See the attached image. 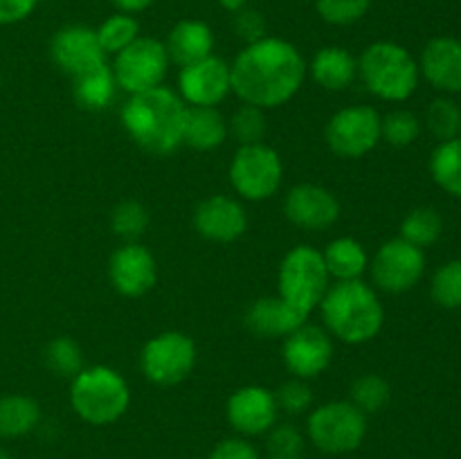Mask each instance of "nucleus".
<instances>
[{
	"instance_id": "16",
	"label": "nucleus",
	"mask_w": 461,
	"mask_h": 459,
	"mask_svg": "<svg viewBox=\"0 0 461 459\" xmlns=\"http://www.w3.org/2000/svg\"><path fill=\"white\" fill-rule=\"evenodd\" d=\"M50 58L72 79L106 63V52L99 45L97 32L86 25H66L54 32L50 40Z\"/></svg>"
},
{
	"instance_id": "42",
	"label": "nucleus",
	"mask_w": 461,
	"mask_h": 459,
	"mask_svg": "<svg viewBox=\"0 0 461 459\" xmlns=\"http://www.w3.org/2000/svg\"><path fill=\"white\" fill-rule=\"evenodd\" d=\"M39 0H0V25H16L32 16Z\"/></svg>"
},
{
	"instance_id": "32",
	"label": "nucleus",
	"mask_w": 461,
	"mask_h": 459,
	"mask_svg": "<svg viewBox=\"0 0 461 459\" xmlns=\"http://www.w3.org/2000/svg\"><path fill=\"white\" fill-rule=\"evenodd\" d=\"M99 45L106 54H117L129 48L135 39H140V22L135 21L133 14H113L102 25L97 27Z\"/></svg>"
},
{
	"instance_id": "33",
	"label": "nucleus",
	"mask_w": 461,
	"mask_h": 459,
	"mask_svg": "<svg viewBox=\"0 0 461 459\" xmlns=\"http://www.w3.org/2000/svg\"><path fill=\"white\" fill-rule=\"evenodd\" d=\"M419 133H421V124L414 112L399 108L381 117V140H385L390 147H410L419 138Z\"/></svg>"
},
{
	"instance_id": "2",
	"label": "nucleus",
	"mask_w": 461,
	"mask_h": 459,
	"mask_svg": "<svg viewBox=\"0 0 461 459\" xmlns=\"http://www.w3.org/2000/svg\"><path fill=\"white\" fill-rule=\"evenodd\" d=\"M187 104L171 88L144 90L131 94L122 106L120 120L129 138L153 156H169L183 144Z\"/></svg>"
},
{
	"instance_id": "20",
	"label": "nucleus",
	"mask_w": 461,
	"mask_h": 459,
	"mask_svg": "<svg viewBox=\"0 0 461 459\" xmlns=\"http://www.w3.org/2000/svg\"><path fill=\"white\" fill-rule=\"evenodd\" d=\"M419 72L441 93H461V40L453 36L428 40L419 61Z\"/></svg>"
},
{
	"instance_id": "47",
	"label": "nucleus",
	"mask_w": 461,
	"mask_h": 459,
	"mask_svg": "<svg viewBox=\"0 0 461 459\" xmlns=\"http://www.w3.org/2000/svg\"><path fill=\"white\" fill-rule=\"evenodd\" d=\"M0 86H3V72H0Z\"/></svg>"
},
{
	"instance_id": "45",
	"label": "nucleus",
	"mask_w": 461,
	"mask_h": 459,
	"mask_svg": "<svg viewBox=\"0 0 461 459\" xmlns=\"http://www.w3.org/2000/svg\"><path fill=\"white\" fill-rule=\"evenodd\" d=\"M219 3H221V7H223V9L237 14V12H241V9H246L250 0H219Z\"/></svg>"
},
{
	"instance_id": "5",
	"label": "nucleus",
	"mask_w": 461,
	"mask_h": 459,
	"mask_svg": "<svg viewBox=\"0 0 461 459\" xmlns=\"http://www.w3.org/2000/svg\"><path fill=\"white\" fill-rule=\"evenodd\" d=\"M70 405L81 421L90 426H111L129 410V382L117 369L106 364L84 367L72 378Z\"/></svg>"
},
{
	"instance_id": "10",
	"label": "nucleus",
	"mask_w": 461,
	"mask_h": 459,
	"mask_svg": "<svg viewBox=\"0 0 461 459\" xmlns=\"http://www.w3.org/2000/svg\"><path fill=\"white\" fill-rule=\"evenodd\" d=\"M171 61L162 40L153 36H140L129 48L115 54L113 75H115L117 88L129 94L144 93L162 86Z\"/></svg>"
},
{
	"instance_id": "6",
	"label": "nucleus",
	"mask_w": 461,
	"mask_h": 459,
	"mask_svg": "<svg viewBox=\"0 0 461 459\" xmlns=\"http://www.w3.org/2000/svg\"><path fill=\"white\" fill-rule=\"evenodd\" d=\"M329 282L331 277L324 266L322 250L313 246H295L279 264L277 295L300 313L311 315L331 286Z\"/></svg>"
},
{
	"instance_id": "21",
	"label": "nucleus",
	"mask_w": 461,
	"mask_h": 459,
	"mask_svg": "<svg viewBox=\"0 0 461 459\" xmlns=\"http://www.w3.org/2000/svg\"><path fill=\"white\" fill-rule=\"evenodd\" d=\"M309 315L300 313L297 309H293L288 302H284L279 295L273 297H259V300L252 302L246 310V322L248 331L255 333L257 338H288L295 328H300L302 324H306Z\"/></svg>"
},
{
	"instance_id": "24",
	"label": "nucleus",
	"mask_w": 461,
	"mask_h": 459,
	"mask_svg": "<svg viewBox=\"0 0 461 459\" xmlns=\"http://www.w3.org/2000/svg\"><path fill=\"white\" fill-rule=\"evenodd\" d=\"M311 76L318 86L324 90H347L358 76V58L349 52L347 48H338V45H329L315 52L313 61L309 66Z\"/></svg>"
},
{
	"instance_id": "14",
	"label": "nucleus",
	"mask_w": 461,
	"mask_h": 459,
	"mask_svg": "<svg viewBox=\"0 0 461 459\" xmlns=\"http://www.w3.org/2000/svg\"><path fill=\"white\" fill-rule=\"evenodd\" d=\"M230 93H232L230 66L221 57L210 54L192 66L180 68L178 94L187 106L216 108Z\"/></svg>"
},
{
	"instance_id": "19",
	"label": "nucleus",
	"mask_w": 461,
	"mask_h": 459,
	"mask_svg": "<svg viewBox=\"0 0 461 459\" xmlns=\"http://www.w3.org/2000/svg\"><path fill=\"white\" fill-rule=\"evenodd\" d=\"M194 230L207 241L232 243L246 234L248 214L237 198L214 194L194 210Z\"/></svg>"
},
{
	"instance_id": "30",
	"label": "nucleus",
	"mask_w": 461,
	"mask_h": 459,
	"mask_svg": "<svg viewBox=\"0 0 461 459\" xmlns=\"http://www.w3.org/2000/svg\"><path fill=\"white\" fill-rule=\"evenodd\" d=\"M441 230H444V220L439 212L432 207H417L401 223V238L423 250L441 237Z\"/></svg>"
},
{
	"instance_id": "1",
	"label": "nucleus",
	"mask_w": 461,
	"mask_h": 459,
	"mask_svg": "<svg viewBox=\"0 0 461 459\" xmlns=\"http://www.w3.org/2000/svg\"><path fill=\"white\" fill-rule=\"evenodd\" d=\"M304 57L291 40L277 36L248 43L230 66L232 93L243 104L270 111L291 102L304 86Z\"/></svg>"
},
{
	"instance_id": "3",
	"label": "nucleus",
	"mask_w": 461,
	"mask_h": 459,
	"mask_svg": "<svg viewBox=\"0 0 461 459\" xmlns=\"http://www.w3.org/2000/svg\"><path fill=\"white\" fill-rule=\"evenodd\" d=\"M324 327L345 345H365L381 333L385 310L376 291L363 279L336 282L320 302Z\"/></svg>"
},
{
	"instance_id": "11",
	"label": "nucleus",
	"mask_w": 461,
	"mask_h": 459,
	"mask_svg": "<svg viewBox=\"0 0 461 459\" xmlns=\"http://www.w3.org/2000/svg\"><path fill=\"white\" fill-rule=\"evenodd\" d=\"M329 148L342 160H358L381 142V115L372 106H345L333 112L324 130Z\"/></svg>"
},
{
	"instance_id": "23",
	"label": "nucleus",
	"mask_w": 461,
	"mask_h": 459,
	"mask_svg": "<svg viewBox=\"0 0 461 459\" xmlns=\"http://www.w3.org/2000/svg\"><path fill=\"white\" fill-rule=\"evenodd\" d=\"M230 126L219 108L187 106L183 124V144L194 151H214L228 140Z\"/></svg>"
},
{
	"instance_id": "18",
	"label": "nucleus",
	"mask_w": 461,
	"mask_h": 459,
	"mask_svg": "<svg viewBox=\"0 0 461 459\" xmlns=\"http://www.w3.org/2000/svg\"><path fill=\"white\" fill-rule=\"evenodd\" d=\"M228 421L239 435L243 436H259L266 435L277 423V400L275 392L266 390L261 385H246L232 392L228 399Z\"/></svg>"
},
{
	"instance_id": "46",
	"label": "nucleus",
	"mask_w": 461,
	"mask_h": 459,
	"mask_svg": "<svg viewBox=\"0 0 461 459\" xmlns=\"http://www.w3.org/2000/svg\"><path fill=\"white\" fill-rule=\"evenodd\" d=\"M0 459H12V454H9L5 448H0Z\"/></svg>"
},
{
	"instance_id": "39",
	"label": "nucleus",
	"mask_w": 461,
	"mask_h": 459,
	"mask_svg": "<svg viewBox=\"0 0 461 459\" xmlns=\"http://www.w3.org/2000/svg\"><path fill=\"white\" fill-rule=\"evenodd\" d=\"M275 400H277V408L284 410V412L302 414L313 405V392H311L306 381L293 378V381L279 385V390L275 392Z\"/></svg>"
},
{
	"instance_id": "27",
	"label": "nucleus",
	"mask_w": 461,
	"mask_h": 459,
	"mask_svg": "<svg viewBox=\"0 0 461 459\" xmlns=\"http://www.w3.org/2000/svg\"><path fill=\"white\" fill-rule=\"evenodd\" d=\"M41 408L32 396H0V439H18L39 426Z\"/></svg>"
},
{
	"instance_id": "7",
	"label": "nucleus",
	"mask_w": 461,
	"mask_h": 459,
	"mask_svg": "<svg viewBox=\"0 0 461 459\" xmlns=\"http://www.w3.org/2000/svg\"><path fill=\"white\" fill-rule=\"evenodd\" d=\"M311 444L327 454H345L360 448L367 435V414L351 400H329L309 414Z\"/></svg>"
},
{
	"instance_id": "29",
	"label": "nucleus",
	"mask_w": 461,
	"mask_h": 459,
	"mask_svg": "<svg viewBox=\"0 0 461 459\" xmlns=\"http://www.w3.org/2000/svg\"><path fill=\"white\" fill-rule=\"evenodd\" d=\"M45 367L59 378H75L84 369V351L79 342L70 336H59L45 346Z\"/></svg>"
},
{
	"instance_id": "36",
	"label": "nucleus",
	"mask_w": 461,
	"mask_h": 459,
	"mask_svg": "<svg viewBox=\"0 0 461 459\" xmlns=\"http://www.w3.org/2000/svg\"><path fill=\"white\" fill-rule=\"evenodd\" d=\"M426 122H428V129L432 130V135L446 142V140H453L459 138V130H461V108L453 99H435L430 104L426 112Z\"/></svg>"
},
{
	"instance_id": "43",
	"label": "nucleus",
	"mask_w": 461,
	"mask_h": 459,
	"mask_svg": "<svg viewBox=\"0 0 461 459\" xmlns=\"http://www.w3.org/2000/svg\"><path fill=\"white\" fill-rule=\"evenodd\" d=\"M210 459H259V454L246 439H225L216 446Z\"/></svg>"
},
{
	"instance_id": "40",
	"label": "nucleus",
	"mask_w": 461,
	"mask_h": 459,
	"mask_svg": "<svg viewBox=\"0 0 461 459\" xmlns=\"http://www.w3.org/2000/svg\"><path fill=\"white\" fill-rule=\"evenodd\" d=\"M304 448V436L295 426H277L270 430L268 450L273 459H297Z\"/></svg>"
},
{
	"instance_id": "22",
	"label": "nucleus",
	"mask_w": 461,
	"mask_h": 459,
	"mask_svg": "<svg viewBox=\"0 0 461 459\" xmlns=\"http://www.w3.org/2000/svg\"><path fill=\"white\" fill-rule=\"evenodd\" d=\"M165 48L171 63L180 68L192 66V63L214 54L212 52L214 50V32L207 22L185 18L171 27Z\"/></svg>"
},
{
	"instance_id": "37",
	"label": "nucleus",
	"mask_w": 461,
	"mask_h": 459,
	"mask_svg": "<svg viewBox=\"0 0 461 459\" xmlns=\"http://www.w3.org/2000/svg\"><path fill=\"white\" fill-rule=\"evenodd\" d=\"M372 7V0H315V12L329 25H354Z\"/></svg>"
},
{
	"instance_id": "26",
	"label": "nucleus",
	"mask_w": 461,
	"mask_h": 459,
	"mask_svg": "<svg viewBox=\"0 0 461 459\" xmlns=\"http://www.w3.org/2000/svg\"><path fill=\"white\" fill-rule=\"evenodd\" d=\"M115 90L117 81L108 63H102V66L75 76V86H72L75 102L86 111H104L111 106L115 99Z\"/></svg>"
},
{
	"instance_id": "34",
	"label": "nucleus",
	"mask_w": 461,
	"mask_h": 459,
	"mask_svg": "<svg viewBox=\"0 0 461 459\" xmlns=\"http://www.w3.org/2000/svg\"><path fill=\"white\" fill-rule=\"evenodd\" d=\"M111 228L117 237L126 238V241H135L149 228L147 207L138 201L120 202V205H115V210L111 214Z\"/></svg>"
},
{
	"instance_id": "28",
	"label": "nucleus",
	"mask_w": 461,
	"mask_h": 459,
	"mask_svg": "<svg viewBox=\"0 0 461 459\" xmlns=\"http://www.w3.org/2000/svg\"><path fill=\"white\" fill-rule=\"evenodd\" d=\"M430 174L446 194L461 198V135L446 140L432 151Z\"/></svg>"
},
{
	"instance_id": "31",
	"label": "nucleus",
	"mask_w": 461,
	"mask_h": 459,
	"mask_svg": "<svg viewBox=\"0 0 461 459\" xmlns=\"http://www.w3.org/2000/svg\"><path fill=\"white\" fill-rule=\"evenodd\" d=\"M392 399L390 382L378 374H363L349 387V400L365 414L381 412Z\"/></svg>"
},
{
	"instance_id": "4",
	"label": "nucleus",
	"mask_w": 461,
	"mask_h": 459,
	"mask_svg": "<svg viewBox=\"0 0 461 459\" xmlns=\"http://www.w3.org/2000/svg\"><path fill=\"white\" fill-rule=\"evenodd\" d=\"M417 58L394 40H376L358 57V76L365 88L383 102H405L419 86Z\"/></svg>"
},
{
	"instance_id": "12",
	"label": "nucleus",
	"mask_w": 461,
	"mask_h": 459,
	"mask_svg": "<svg viewBox=\"0 0 461 459\" xmlns=\"http://www.w3.org/2000/svg\"><path fill=\"white\" fill-rule=\"evenodd\" d=\"M426 273V255L405 238H390L372 261V279L381 291L399 295L412 291Z\"/></svg>"
},
{
	"instance_id": "41",
	"label": "nucleus",
	"mask_w": 461,
	"mask_h": 459,
	"mask_svg": "<svg viewBox=\"0 0 461 459\" xmlns=\"http://www.w3.org/2000/svg\"><path fill=\"white\" fill-rule=\"evenodd\" d=\"M234 30L248 43H255V40L264 39L266 36V21L257 9H241L237 12V18H234Z\"/></svg>"
},
{
	"instance_id": "9",
	"label": "nucleus",
	"mask_w": 461,
	"mask_h": 459,
	"mask_svg": "<svg viewBox=\"0 0 461 459\" xmlns=\"http://www.w3.org/2000/svg\"><path fill=\"white\" fill-rule=\"evenodd\" d=\"M196 367V342L183 331H162L147 340L140 354V369L153 385L174 387Z\"/></svg>"
},
{
	"instance_id": "38",
	"label": "nucleus",
	"mask_w": 461,
	"mask_h": 459,
	"mask_svg": "<svg viewBox=\"0 0 461 459\" xmlns=\"http://www.w3.org/2000/svg\"><path fill=\"white\" fill-rule=\"evenodd\" d=\"M230 130H232L234 138L241 144H257L264 140L268 124H266V115L261 108L250 106V104H243L237 112L230 120Z\"/></svg>"
},
{
	"instance_id": "44",
	"label": "nucleus",
	"mask_w": 461,
	"mask_h": 459,
	"mask_svg": "<svg viewBox=\"0 0 461 459\" xmlns=\"http://www.w3.org/2000/svg\"><path fill=\"white\" fill-rule=\"evenodd\" d=\"M108 3H111L113 7L122 14H140V12H144V9L151 7L156 0H108Z\"/></svg>"
},
{
	"instance_id": "25",
	"label": "nucleus",
	"mask_w": 461,
	"mask_h": 459,
	"mask_svg": "<svg viewBox=\"0 0 461 459\" xmlns=\"http://www.w3.org/2000/svg\"><path fill=\"white\" fill-rule=\"evenodd\" d=\"M322 259L329 270V277L336 279V282L360 279L369 266V256L363 243L351 237L333 238L322 250Z\"/></svg>"
},
{
	"instance_id": "13",
	"label": "nucleus",
	"mask_w": 461,
	"mask_h": 459,
	"mask_svg": "<svg viewBox=\"0 0 461 459\" xmlns=\"http://www.w3.org/2000/svg\"><path fill=\"white\" fill-rule=\"evenodd\" d=\"M282 360L293 378L309 381V378L320 376L322 372H327L333 360L331 336L327 333V328L302 324L284 340Z\"/></svg>"
},
{
	"instance_id": "17",
	"label": "nucleus",
	"mask_w": 461,
	"mask_h": 459,
	"mask_svg": "<svg viewBox=\"0 0 461 459\" xmlns=\"http://www.w3.org/2000/svg\"><path fill=\"white\" fill-rule=\"evenodd\" d=\"M108 277L122 297H142L156 286L158 261L142 243L129 241L111 255Z\"/></svg>"
},
{
	"instance_id": "15",
	"label": "nucleus",
	"mask_w": 461,
	"mask_h": 459,
	"mask_svg": "<svg viewBox=\"0 0 461 459\" xmlns=\"http://www.w3.org/2000/svg\"><path fill=\"white\" fill-rule=\"evenodd\" d=\"M284 214L295 228L320 232L329 230L340 219V201L331 189L322 184L302 183L288 189L284 198Z\"/></svg>"
},
{
	"instance_id": "8",
	"label": "nucleus",
	"mask_w": 461,
	"mask_h": 459,
	"mask_svg": "<svg viewBox=\"0 0 461 459\" xmlns=\"http://www.w3.org/2000/svg\"><path fill=\"white\" fill-rule=\"evenodd\" d=\"M284 180V162L264 142L241 144L230 162V184L243 201L259 202L273 198Z\"/></svg>"
},
{
	"instance_id": "35",
	"label": "nucleus",
	"mask_w": 461,
	"mask_h": 459,
	"mask_svg": "<svg viewBox=\"0 0 461 459\" xmlns=\"http://www.w3.org/2000/svg\"><path fill=\"white\" fill-rule=\"evenodd\" d=\"M430 295L444 309H461V259L448 261L435 273Z\"/></svg>"
}]
</instances>
